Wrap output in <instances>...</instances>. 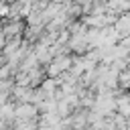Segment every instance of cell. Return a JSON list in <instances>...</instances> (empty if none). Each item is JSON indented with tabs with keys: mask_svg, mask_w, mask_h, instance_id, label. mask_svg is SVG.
Returning <instances> with one entry per match:
<instances>
[{
	"mask_svg": "<svg viewBox=\"0 0 130 130\" xmlns=\"http://www.w3.org/2000/svg\"><path fill=\"white\" fill-rule=\"evenodd\" d=\"M16 118H20V120H28V118H32L35 116V108L32 106H20V108H16Z\"/></svg>",
	"mask_w": 130,
	"mask_h": 130,
	"instance_id": "1",
	"label": "cell"
}]
</instances>
